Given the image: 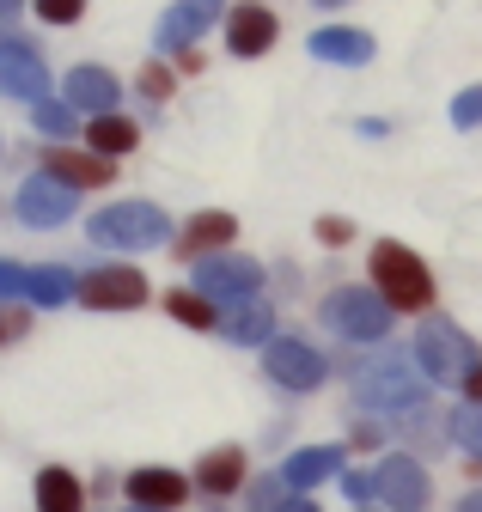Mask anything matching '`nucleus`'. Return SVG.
Masks as SVG:
<instances>
[{
	"mask_svg": "<svg viewBox=\"0 0 482 512\" xmlns=\"http://www.w3.org/2000/svg\"><path fill=\"white\" fill-rule=\"evenodd\" d=\"M257 287H263V269L245 263V256H208L196 269V293L214 305H245V299H257Z\"/></svg>",
	"mask_w": 482,
	"mask_h": 512,
	"instance_id": "obj_5",
	"label": "nucleus"
},
{
	"mask_svg": "<svg viewBox=\"0 0 482 512\" xmlns=\"http://www.w3.org/2000/svg\"><path fill=\"white\" fill-rule=\"evenodd\" d=\"M232 232H238L232 214H202V220H190L184 238H177V256H190V263H208L220 244H232Z\"/></svg>",
	"mask_w": 482,
	"mask_h": 512,
	"instance_id": "obj_16",
	"label": "nucleus"
},
{
	"mask_svg": "<svg viewBox=\"0 0 482 512\" xmlns=\"http://www.w3.org/2000/svg\"><path fill=\"white\" fill-rule=\"evenodd\" d=\"M184 494H190V482L171 476V470H135L129 476V500L147 506V512H177V506H184Z\"/></svg>",
	"mask_w": 482,
	"mask_h": 512,
	"instance_id": "obj_13",
	"label": "nucleus"
},
{
	"mask_svg": "<svg viewBox=\"0 0 482 512\" xmlns=\"http://www.w3.org/2000/svg\"><path fill=\"white\" fill-rule=\"evenodd\" d=\"M373 488H379V500L391 512H421V500H428V476H421V464H409V458H385Z\"/></svg>",
	"mask_w": 482,
	"mask_h": 512,
	"instance_id": "obj_12",
	"label": "nucleus"
},
{
	"mask_svg": "<svg viewBox=\"0 0 482 512\" xmlns=\"http://www.w3.org/2000/svg\"><path fill=\"white\" fill-rule=\"evenodd\" d=\"M80 299L92 311H129V305L147 299V281H141V269H98V275L80 281Z\"/></svg>",
	"mask_w": 482,
	"mask_h": 512,
	"instance_id": "obj_9",
	"label": "nucleus"
},
{
	"mask_svg": "<svg viewBox=\"0 0 482 512\" xmlns=\"http://www.w3.org/2000/svg\"><path fill=\"white\" fill-rule=\"evenodd\" d=\"M141 86H147V98H165V92H171V74H165V68H147Z\"/></svg>",
	"mask_w": 482,
	"mask_h": 512,
	"instance_id": "obj_32",
	"label": "nucleus"
},
{
	"mask_svg": "<svg viewBox=\"0 0 482 512\" xmlns=\"http://www.w3.org/2000/svg\"><path fill=\"white\" fill-rule=\"evenodd\" d=\"M37 13H43L49 25H74V19L86 13V0H37Z\"/></svg>",
	"mask_w": 482,
	"mask_h": 512,
	"instance_id": "obj_30",
	"label": "nucleus"
},
{
	"mask_svg": "<svg viewBox=\"0 0 482 512\" xmlns=\"http://www.w3.org/2000/svg\"><path fill=\"white\" fill-rule=\"evenodd\" d=\"M165 311L184 317L190 330H214V324H220V317H214V299H202V293H165Z\"/></svg>",
	"mask_w": 482,
	"mask_h": 512,
	"instance_id": "obj_24",
	"label": "nucleus"
},
{
	"mask_svg": "<svg viewBox=\"0 0 482 512\" xmlns=\"http://www.w3.org/2000/svg\"><path fill=\"white\" fill-rule=\"evenodd\" d=\"M281 512H318V506H312V500H287Z\"/></svg>",
	"mask_w": 482,
	"mask_h": 512,
	"instance_id": "obj_36",
	"label": "nucleus"
},
{
	"mask_svg": "<svg viewBox=\"0 0 482 512\" xmlns=\"http://www.w3.org/2000/svg\"><path fill=\"white\" fill-rule=\"evenodd\" d=\"M324 324H330L336 336H354V342H379V336L391 330V305H385V293H373V287H336V293L324 299Z\"/></svg>",
	"mask_w": 482,
	"mask_h": 512,
	"instance_id": "obj_3",
	"label": "nucleus"
},
{
	"mask_svg": "<svg viewBox=\"0 0 482 512\" xmlns=\"http://www.w3.org/2000/svg\"><path fill=\"white\" fill-rule=\"evenodd\" d=\"M458 512H482V494H470V500H464V506H458Z\"/></svg>",
	"mask_w": 482,
	"mask_h": 512,
	"instance_id": "obj_38",
	"label": "nucleus"
},
{
	"mask_svg": "<svg viewBox=\"0 0 482 512\" xmlns=\"http://www.w3.org/2000/svg\"><path fill=\"white\" fill-rule=\"evenodd\" d=\"M19 13V0H0V19H13Z\"/></svg>",
	"mask_w": 482,
	"mask_h": 512,
	"instance_id": "obj_37",
	"label": "nucleus"
},
{
	"mask_svg": "<svg viewBox=\"0 0 482 512\" xmlns=\"http://www.w3.org/2000/svg\"><path fill=\"white\" fill-rule=\"evenodd\" d=\"M68 214H74V189H68L62 177L37 171V177L19 189V220H31V226H62Z\"/></svg>",
	"mask_w": 482,
	"mask_h": 512,
	"instance_id": "obj_8",
	"label": "nucleus"
},
{
	"mask_svg": "<svg viewBox=\"0 0 482 512\" xmlns=\"http://www.w3.org/2000/svg\"><path fill=\"white\" fill-rule=\"evenodd\" d=\"M196 482H202L208 494H232L238 482H245V452H238V445H220V452H208L202 470H196Z\"/></svg>",
	"mask_w": 482,
	"mask_h": 512,
	"instance_id": "obj_20",
	"label": "nucleus"
},
{
	"mask_svg": "<svg viewBox=\"0 0 482 512\" xmlns=\"http://www.w3.org/2000/svg\"><path fill=\"white\" fill-rule=\"evenodd\" d=\"M318 7H342V0H318Z\"/></svg>",
	"mask_w": 482,
	"mask_h": 512,
	"instance_id": "obj_39",
	"label": "nucleus"
},
{
	"mask_svg": "<svg viewBox=\"0 0 482 512\" xmlns=\"http://www.w3.org/2000/svg\"><path fill=\"white\" fill-rule=\"evenodd\" d=\"M251 506H257V512H281V506H287V476L257 482V488H251Z\"/></svg>",
	"mask_w": 482,
	"mask_h": 512,
	"instance_id": "obj_28",
	"label": "nucleus"
},
{
	"mask_svg": "<svg viewBox=\"0 0 482 512\" xmlns=\"http://www.w3.org/2000/svg\"><path fill=\"white\" fill-rule=\"evenodd\" d=\"M312 55L318 61H348V68H360V61H373V37L367 31H318L312 37Z\"/></svg>",
	"mask_w": 482,
	"mask_h": 512,
	"instance_id": "obj_19",
	"label": "nucleus"
},
{
	"mask_svg": "<svg viewBox=\"0 0 482 512\" xmlns=\"http://www.w3.org/2000/svg\"><path fill=\"white\" fill-rule=\"evenodd\" d=\"M80 482L68 470H43L37 476V512H80Z\"/></svg>",
	"mask_w": 482,
	"mask_h": 512,
	"instance_id": "obj_22",
	"label": "nucleus"
},
{
	"mask_svg": "<svg viewBox=\"0 0 482 512\" xmlns=\"http://www.w3.org/2000/svg\"><path fill=\"white\" fill-rule=\"evenodd\" d=\"M269 43H275V13L238 7V13L226 19V49H232V55H263Z\"/></svg>",
	"mask_w": 482,
	"mask_h": 512,
	"instance_id": "obj_14",
	"label": "nucleus"
},
{
	"mask_svg": "<svg viewBox=\"0 0 482 512\" xmlns=\"http://www.w3.org/2000/svg\"><path fill=\"white\" fill-rule=\"evenodd\" d=\"M25 299L31 305H62L68 299V269H25Z\"/></svg>",
	"mask_w": 482,
	"mask_h": 512,
	"instance_id": "obj_23",
	"label": "nucleus"
},
{
	"mask_svg": "<svg viewBox=\"0 0 482 512\" xmlns=\"http://www.w3.org/2000/svg\"><path fill=\"white\" fill-rule=\"evenodd\" d=\"M336 464H342V452L336 445H306V452H293L287 458V488H318V482H330L336 476Z\"/></svg>",
	"mask_w": 482,
	"mask_h": 512,
	"instance_id": "obj_17",
	"label": "nucleus"
},
{
	"mask_svg": "<svg viewBox=\"0 0 482 512\" xmlns=\"http://www.w3.org/2000/svg\"><path fill=\"white\" fill-rule=\"evenodd\" d=\"M43 171H49V177H62L68 189H92V183H110V159H104V153H55Z\"/></svg>",
	"mask_w": 482,
	"mask_h": 512,
	"instance_id": "obj_18",
	"label": "nucleus"
},
{
	"mask_svg": "<svg viewBox=\"0 0 482 512\" xmlns=\"http://www.w3.org/2000/svg\"><path fill=\"white\" fill-rule=\"evenodd\" d=\"M31 122L43 128V135H49V141H62V135H74V104H49V98H43Z\"/></svg>",
	"mask_w": 482,
	"mask_h": 512,
	"instance_id": "obj_26",
	"label": "nucleus"
},
{
	"mask_svg": "<svg viewBox=\"0 0 482 512\" xmlns=\"http://www.w3.org/2000/svg\"><path fill=\"white\" fill-rule=\"evenodd\" d=\"M135 512H147V506H135Z\"/></svg>",
	"mask_w": 482,
	"mask_h": 512,
	"instance_id": "obj_41",
	"label": "nucleus"
},
{
	"mask_svg": "<svg viewBox=\"0 0 482 512\" xmlns=\"http://www.w3.org/2000/svg\"><path fill=\"white\" fill-rule=\"evenodd\" d=\"M0 293H25V269H13V263H0Z\"/></svg>",
	"mask_w": 482,
	"mask_h": 512,
	"instance_id": "obj_33",
	"label": "nucleus"
},
{
	"mask_svg": "<svg viewBox=\"0 0 482 512\" xmlns=\"http://www.w3.org/2000/svg\"><path fill=\"white\" fill-rule=\"evenodd\" d=\"M263 366H269L275 384H287V391H312V384H324V354L306 348V342H287V336L263 348Z\"/></svg>",
	"mask_w": 482,
	"mask_h": 512,
	"instance_id": "obj_7",
	"label": "nucleus"
},
{
	"mask_svg": "<svg viewBox=\"0 0 482 512\" xmlns=\"http://www.w3.org/2000/svg\"><path fill=\"white\" fill-rule=\"evenodd\" d=\"M415 360H421V372L428 378H440V384H470V372L482 366V354H476V342L458 330V324H446V317H428V324L415 330Z\"/></svg>",
	"mask_w": 482,
	"mask_h": 512,
	"instance_id": "obj_2",
	"label": "nucleus"
},
{
	"mask_svg": "<svg viewBox=\"0 0 482 512\" xmlns=\"http://www.w3.org/2000/svg\"><path fill=\"white\" fill-rule=\"evenodd\" d=\"M220 13H226V0H177V7L159 19V49H190Z\"/></svg>",
	"mask_w": 482,
	"mask_h": 512,
	"instance_id": "obj_11",
	"label": "nucleus"
},
{
	"mask_svg": "<svg viewBox=\"0 0 482 512\" xmlns=\"http://www.w3.org/2000/svg\"><path fill=\"white\" fill-rule=\"evenodd\" d=\"M373 281L391 311H428L434 305V275L421 269V256L409 244H373Z\"/></svg>",
	"mask_w": 482,
	"mask_h": 512,
	"instance_id": "obj_1",
	"label": "nucleus"
},
{
	"mask_svg": "<svg viewBox=\"0 0 482 512\" xmlns=\"http://www.w3.org/2000/svg\"><path fill=\"white\" fill-rule=\"evenodd\" d=\"M220 330H226L232 342H269V330H275V317H269V305L245 299V305H232V311L220 317Z\"/></svg>",
	"mask_w": 482,
	"mask_h": 512,
	"instance_id": "obj_21",
	"label": "nucleus"
},
{
	"mask_svg": "<svg viewBox=\"0 0 482 512\" xmlns=\"http://www.w3.org/2000/svg\"><path fill=\"white\" fill-rule=\"evenodd\" d=\"M452 122H458V128H476V122H482V86H470V92L452 98Z\"/></svg>",
	"mask_w": 482,
	"mask_h": 512,
	"instance_id": "obj_29",
	"label": "nucleus"
},
{
	"mask_svg": "<svg viewBox=\"0 0 482 512\" xmlns=\"http://www.w3.org/2000/svg\"><path fill=\"white\" fill-rule=\"evenodd\" d=\"M0 92H7V98H25V104H43L49 74H43V61H37L25 43H0Z\"/></svg>",
	"mask_w": 482,
	"mask_h": 512,
	"instance_id": "obj_10",
	"label": "nucleus"
},
{
	"mask_svg": "<svg viewBox=\"0 0 482 512\" xmlns=\"http://www.w3.org/2000/svg\"><path fill=\"white\" fill-rule=\"evenodd\" d=\"M354 397L367 403V409H415L421 397H428V384H421L409 366L385 360V366H367V372L354 378Z\"/></svg>",
	"mask_w": 482,
	"mask_h": 512,
	"instance_id": "obj_6",
	"label": "nucleus"
},
{
	"mask_svg": "<svg viewBox=\"0 0 482 512\" xmlns=\"http://www.w3.org/2000/svg\"><path fill=\"white\" fill-rule=\"evenodd\" d=\"M92 147L110 159V153H129L135 147V122H123V116H98L92 122Z\"/></svg>",
	"mask_w": 482,
	"mask_h": 512,
	"instance_id": "obj_25",
	"label": "nucleus"
},
{
	"mask_svg": "<svg viewBox=\"0 0 482 512\" xmlns=\"http://www.w3.org/2000/svg\"><path fill=\"white\" fill-rule=\"evenodd\" d=\"M342 488H348L354 500H373V494H379V488H373V476H360V470H348V476H342Z\"/></svg>",
	"mask_w": 482,
	"mask_h": 512,
	"instance_id": "obj_31",
	"label": "nucleus"
},
{
	"mask_svg": "<svg viewBox=\"0 0 482 512\" xmlns=\"http://www.w3.org/2000/svg\"><path fill=\"white\" fill-rule=\"evenodd\" d=\"M68 104L92 110V116H116V74L104 68H74L68 74Z\"/></svg>",
	"mask_w": 482,
	"mask_h": 512,
	"instance_id": "obj_15",
	"label": "nucleus"
},
{
	"mask_svg": "<svg viewBox=\"0 0 482 512\" xmlns=\"http://www.w3.org/2000/svg\"><path fill=\"white\" fill-rule=\"evenodd\" d=\"M452 439L464 445V452H476V458H482V403H470V409H458V415H452Z\"/></svg>",
	"mask_w": 482,
	"mask_h": 512,
	"instance_id": "obj_27",
	"label": "nucleus"
},
{
	"mask_svg": "<svg viewBox=\"0 0 482 512\" xmlns=\"http://www.w3.org/2000/svg\"><path fill=\"white\" fill-rule=\"evenodd\" d=\"M464 391H470V403H482V366L470 372V384H464Z\"/></svg>",
	"mask_w": 482,
	"mask_h": 512,
	"instance_id": "obj_35",
	"label": "nucleus"
},
{
	"mask_svg": "<svg viewBox=\"0 0 482 512\" xmlns=\"http://www.w3.org/2000/svg\"><path fill=\"white\" fill-rule=\"evenodd\" d=\"M0 342H7V324H0Z\"/></svg>",
	"mask_w": 482,
	"mask_h": 512,
	"instance_id": "obj_40",
	"label": "nucleus"
},
{
	"mask_svg": "<svg viewBox=\"0 0 482 512\" xmlns=\"http://www.w3.org/2000/svg\"><path fill=\"white\" fill-rule=\"evenodd\" d=\"M318 238H324V244H348V220H324Z\"/></svg>",
	"mask_w": 482,
	"mask_h": 512,
	"instance_id": "obj_34",
	"label": "nucleus"
},
{
	"mask_svg": "<svg viewBox=\"0 0 482 512\" xmlns=\"http://www.w3.org/2000/svg\"><path fill=\"white\" fill-rule=\"evenodd\" d=\"M165 232H171V220L153 202H116L92 220V238L110 250H153V244H165Z\"/></svg>",
	"mask_w": 482,
	"mask_h": 512,
	"instance_id": "obj_4",
	"label": "nucleus"
}]
</instances>
